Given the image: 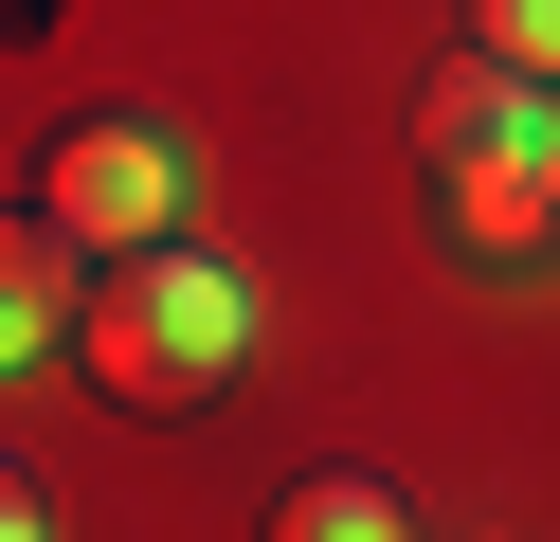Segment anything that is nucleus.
Returning a JSON list of instances; mask_svg holds the SVG:
<instances>
[{"label":"nucleus","instance_id":"f257e3e1","mask_svg":"<svg viewBox=\"0 0 560 542\" xmlns=\"http://www.w3.org/2000/svg\"><path fill=\"white\" fill-rule=\"evenodd\" d=\"M235 344H254V289L218 272V253H109L91 272V308H73V361L127 397V416H182V397H218L235 380Z\"/></svg>","mask_w":560,"mask_h":542},{"label":"nucleus","instance_id":"f03ea898","mask_svg":"<svg viewBox=\"0 0 560 542\" xmlns=\"http://www.w3.org/2000/svg\"><path fill=\"white\" fill-rule=\"evenodd\" d=\"M182 199H199V163H182V127H145V108H91V127L37 163V217L91 253V272H109V253H163Z\"/></svg>","mask_w":560,"mask_h":542},{"label":"nucleus","instance_id":"7ed1b4c3","mask_svg":"<svg viewBox=\"0 0 560 542\" xmlns=\"http://www.w3.org/2000/svg\"><path fill=\"white\" fill-rule=\"evenodd\" d=\"M434 199H452V235H470L488 272L560 253V127H524V145H470V163H434Z\"/></svg>","mask_w":560,"mask_h":542},{"label":"nucleus","instance_id":"20e7f679","mask_svg":"<svg viewBox=\"0 0 560 542\" xmlns=\"http://www.w3.org/2000/svg\"><path fill=\"white\" fill-rule=\"evenodd\" d=\"M73 235H55V217H0V380H19V361H55L73 344Z\"/></svg>","mask_w":560,"mask_h":542},{"label":"nucleus","instance_id":"39448f33","mask_svg":"<svg viewBox=\"0 0 560 542\" xmlns=\"http://www.w3.org/2000/svg\"><path fill=\"white\" fill-rule=\"evenodd\" d=\"M542 127V72H506V55H452L434 91H416V145L434 163H470V145H524Z\"/></svg>","mask_w":560,"mask_h":542},{"label":"nucleus","instance_id":"423d86ee","mask_svg":"<svg viewBox=\"0 0 560 542\" xmlns=\"http://www.w3.org/2000/svg\"><path fill=\"white\" fill-rule=\"evenodd\" d=\"M271 542H416V506L380 488V470H307V488L271 506Z\"/></svg>","mask_w":560,"mask_h":542},{"label":"nucleus","instance_id":"0eeeda50","mask_svg":"<svg viewBox=\"0 0 560 542\" xmlns=\"http://www.w3.org/2000/svg\"><path fill=\"white\" fill-rule=\"evenodd\" d=\"M470 55H506V72L560 91V0H470Z\"/></svg>","mask_w":560,"mask_h":542},{"label":"nucleus","instance_id":"6e6552de","mask_svg":"<svg viewBox=\"0 0 560 542\" xmlns=\"http://www.w3.org/2000/svg\"><path fill=\"white\" fill-rule=\"evenodd\" d=\"M0 542H55V506H37V470L0 452Z\"/></svg>","mask_w":560,"mask_h":542},{"label":"nucleus","instance_id":"1a4fd4ad","mask_svg":"<svg viewBox=\"0 0 560 542\" xmlns=\"http://www.w3.org/2000/svg\"><path fill=\"white\" fill-rule=\"evenodd\" d=\"M542 127H560V91H542Z\"/></svg>","mask_w":560,"mask_h":542}]
</instances>
